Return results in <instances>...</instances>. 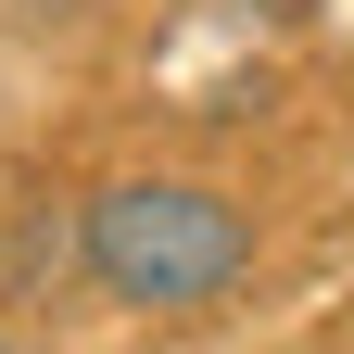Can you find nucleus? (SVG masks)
Listing matches in <instances>:
<instances>
[{
	"instance_id": "2",
	"label": "nucleus",
	"mask_w": 354,
	"mask_h": 354,
	"mask_svg": "<svg viewBox=\"0 0 354 354\" xmlns=\"http://www.w3.org/2000/svg\"><path fill=\"white\" fill-rule=\"evenodd\" d=\"M64 279H88V203L64 177H0V317H51Z\"/></svg>"
},
{
	"instance_id": "1",
	"label": "nucleus",
	"mask_w": 354,
	"mask_h": 354,
	"mask_svg": "<svg viewBox=\"0 0 354 354\" xmlns=\"http://www.w3.org/2000/svg\"><path fill=\"white\" fill-rule=\"evenodd\" d=\"M253 279V215L215 177H102L88 190V291L127 317H215Z\"/></svg>"
}]
</instances>
